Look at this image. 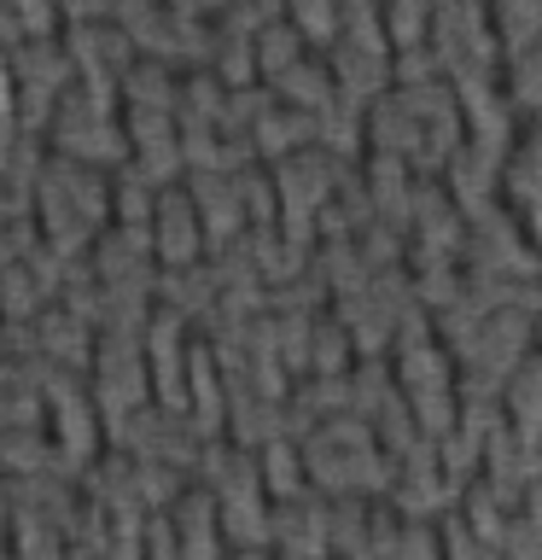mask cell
Here are the masks:
<instances>
[{
    "instance_id": "obj_1",
    "label": "cell",
    "mask_w": 542,
    "mask_h": 560,
    "mask_svg": "<svg viewBox=\"0 0 542 560\" xmlns=\"http://www.w3.org/2000/svg\"><path fill=\"white\" fill-rule=\"evenodd\" d=\"M274 82V100L280 105H292V112H327L332 105V77H327V59H292L280 77H269Z\"/></svg>"
},
{
    "instance_id": "obj_5",
    "label": "cell",
    "mask_w": 542,
    "mask_h": 560,
    "mask_svg": "<svg viewBox=\"0 0 542 560\" xmlns=\"http://www.w3.org/2000/svg\"><path fill=\"white\" fill-rule=\"evenodd\" d=\"M0 94H7V70H0ZM0 105H7V100H0Z\"/></svg>"
},
{
    "instance_id": "obj_2",
    "label": "cell",
    "mask_w": 542,
    "mask_h": 560,
    "mask_svg": "<svg viewBox=\"0 0 542 560\" xmlns=\"http://www.w3.org/2000/svg\"><path fill=\"white\" fill-rule=\"evenodd\" d=\"M117 88L129 94V112H169L175 117V77L157 59H129V70L117 77Z\"/></svg>"
},
{
    "instance_id": "obj_3",
    "label": "cell",
    "mask_w": 542,
    "mask_h": 560,
    "mask_svg": "<svg viewBox=\"0 0 542 560\" xmlns=\"http://www.w3.org/2000/svg\"><path fill=\"white\" fill-rule=\"evenodd\" d=\"M304 35H297L286 18H269V24H262L257 35H251V70L257 77H280V70H286L292 59H304Z\"/></svg>"
},
{
    "instance_id": "obj_4",
    "label": "cell",
    "mask_w": 542,
    "mask_h": 560,
    "mask_svg": "<svg viewBox=\"0 0 542 560\" xmlns=\"http://www.w3.org/2000/svg\"><path fill=\"white\" fill-rule=\"evenodd\" d=\"M157 234H164L157 245H164L169 262H187L192 252H199V240H192V234H199V222H192V199H187V192H164V199H157Z\"/></svg>"
}]
</instances>
